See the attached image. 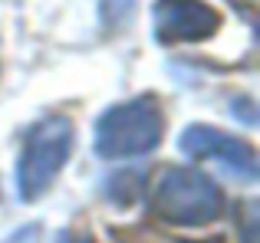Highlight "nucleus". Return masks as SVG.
<instances>
[{
	"instance_id": "f257e3e1",
	"label": "nucleus",
	"mask_w": 260,
	"mask_h": 243,
	"mask_svg": "<svg viewBox=\"0 0 260 243\" xmlns=\"http://www.w3.org/2000/svg\"><path fill=\"white\" fill-rule=\"evenodd\" d=\"M224 211V194L198 168L165 165L148 191V214L158 224L172 227H204Z\"/></svg>"
},
{
	"instance_id": "f03ea898",
	"label": "nucleus",
	"mask_w": 260,
	"mask_h": 243,
	"mask_svg": "<svg viewBox=\"0 0 260 243\" xmlns=\"http://www.w3.org/2000/svg\"><path fill=\"white\" fill-rule=\"evenodd\" d=\"M165 118L155 96H135L128 102H119L106 109L95 122V154L106 161L139 158L158 148Z\"/></svg>"
},
{
	"instance_id": "7ed1b4c3",
	"label": "nucleus",
	"mask_w": 260,
	"mask_h": 243,
	"mask_svg": "<svg viewBox=\"0 0 260 243\" xmlns=\"http://www.w3.org/2000/svg\"><path fill=\"white\" fill-rule=\"evenodd\" d=\"M73 138H76V132H73V122L66 115H46L37 125H30L17 161L20 200H37L53 187L56 174L70 161Z\"/></svg>"
},
{
	"instance_id": "20e7f679",
	"label": "nucleus",
	"mask_w": 260,
	"mask_h": 243,
	"mask_svg": "<svg viewBox=\"0 0 260 243\" xmlns=\"http://www.w3.org/2000/svg\"><path fill=\"white\" fill-rule=\"evenodd\" d=\"M178 148L194 161H217V165H224L231 174H237L241 181H254L257 178L254 148H250L244 138H234V135L221 132V128L188 125L181 132V138H178Z\"/></svg>"
},
{
	"instance_id": "39448f33",
	"label": "nucleus",
	"mask_w": 260,
	"mask_h": 243,
	"mask_svg": "<svg viewBox=\"0 0 260 243\" xmlns=\"http://www.w3.org/2000/svg\"><path fill=\"white\" fill-rule=\"evenodd\" d=\"M221 30V13L204 0H158L152 33L158 43H198Z\"/></svg>"
},
{
	"instance_id": "423d86ee",
	"label": "nucleus",
	"mask_w": 260,
	"mask_h": 243,
	"mask_svg": "<svg viewBox=\"0 0 260 243\" xmlns=\"http://www.w3.org/2000/svg\"><path fill=\"white\" fill-rule=\"evenodd\" d=\"M106 191H109V197H112L115 204H132L135 191H139V174H128V171L115 174V178L106 184Z\"/></svg>"
},
{
	"instance_id": "0eeeda50",
	"label": "nucleus",
	"mask_w": 260,
	"mask_h": 243,
	"mask_svg": "<svg viewBox=\"0 0 260 243\" xmlns=\"http://www.w3.org/2000/svg\"><path fill=\"white\" fill-rule=\"evenodd\" d=\"M135 4H139V0H99V7H102V20H106L109 26L125 23V20L132 17Z\"/></svg>"
},
{
	"instance_id": "6e6552de",
	"label": "nucleus",
	"mask_w": 260,
	"mask_h": 243,
	"mask_svg": "<svg viewBox=\"0 0 260 243\" xmlns=\"http://www.w3.org/2000/svg\"><path fill=\"white\" fill-rule=\"evenodd\" d=\"M244 217H241V227H244V243H257L254 237V224H257V204H244Z\"/></svg>"
},
{
	"instance_id": "1a4fd4ad",
	"label": "nucleus",
	"mask_w": 260,
	"mask_h": 243,
	"mask_svg": "<svg viewBox=\"0 0 260 243\" xmlns=\"http://www.w3.org/2000/svg\"><path fill=\"white\" fill-rule=\"evenodd\" d=\"M59 243H95L89 233H76V230H66L63 237H59Z\"/></svg>"
},
{
	"instance_id": "9d476101",
	"label": "nucleus",
	"mask_w": 260,
	"mask_h": 243,
	"mask_svg": "<svg viewBox=\"0 0 260 243\" xmlns=\"http://www.w3.org/2000/svg\"><path fill=\"white\" fill-rule=\"evenodd\" d=\"M257 4V0H244V7H247V10H250V7H254Z\"/></svg>"
}]
</instances>
